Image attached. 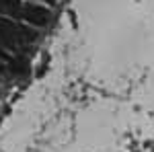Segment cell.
I'll use <instances>...</instances> for the list:
<instances>
[{
  "label": "cell",
  "instance_id": "obj_4",
  "mask_svg": "<svg viewBox=\"0 0 154 152\" xmlns=\"http://www.w3.org/2000/svg\"><path fill=\"white\" fill-rule=\"evenodd\" d=\"M21 0H0V4L2 6H6V8H11V6H17Z\"/></svg>",
  "mask_w": 154,
  "mask_h": 152
},
{
  "label": "cell",
  "instance_id": "obj_6",
  "mask_svg": "<svg viewBox=\"0 0 154 152\" xmlns=\"http://www.w3.org/2000/svg\"><path fill=\"white\" fill-rule=\"evenodd\" d=\"M48 2H54V0H48Z\"/></svg>",
  "mask_w": 154,
  "mask_h": 152
},
{
  "label": "cell",
  "instance_id": "obj_1",
  "mask_svg": "<svg viewBox=\"0 0 154 152\" xmlns=\"http://www.w3.org/2000/svg\"><path fill=\"white\" fill-rule=\"evenodd\" d=\"M0 43L8 47H19L21 39H19V25H14L12 21L0 17Z\"/></svg>",
  "mask_w": 154,
  "mask_h": 152
},
{
  "label": "cell",
  "instance_id": "obj_3",
  "mask_svg": "<svg viewBox=\"0 0 154 152\" xmlns=\"http://www.w3.org/2000/svg\"><path fill=\"white\" fill-rule=\"evenodd\" d=\"M35 37H37V33L33 31V29L19 25V39H21V43H29V41H33Z\"/></svg>",
  "mask_w": 154,
  "mask_h": 152
},
{
  "label": "cell",
  "instance_id": "obj_5",
  "mask_svg": "<svg viewBox=\"0 0 154 152\" xmlns=\"http://www.w3.org/2000/svg\"><path fill=\"white\" fill-rule=\"evenodd\" d=\"M0 60H8V62H11V58H8V54H6V51H4L2 47H0Z\"/></svg>",
  "mask_w": 154,
  "mask_h": 152
},
{
  "label": "cell",
  "instance_id": "obj_2",
  "mask_svg": "<svg viewBox=\"0 0 154 152\" xmlns=\"http://www.w3.org/2000/svg\"><path fill=\"white\" fill-rule=\"evenodd\" d=\"M21 14H23L25 21H29L33 25H45L49 19V12L45 8H41V6H35V4H25Z\"/></svg>",
  "mask_w": 154,
  "mask_h": 152
}]
</instances>
